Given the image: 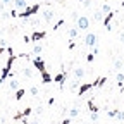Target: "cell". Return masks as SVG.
Returning a JSON list of instances; mask_svg holds the SVG:
<instances>
[{
    "label": "cell",
    "instance_id": "obj_1",
    "mask_svg": "<svg viewBox=\"0 0 124 124\" xmlns=\"http://www.w3.org/2000/svg\"><path fill=\"white\" fill-rule=\"evenodd\" d=\"M7 54H9V59H7V62H5V67L2 69V74H0V83H4L7 78H9L10 69H12V64H14V60L17 59V55H14V50L10 48V46H7Z\"/></svg>",
    "mask_w": 124,
    "mask_h": 124
},
{
    "label": "cell",
    "instance_id": "obj_2",
    "mask_svg": "<svg viewBox=\"0 0 124 124\" xmlns=\"http://www.w3.org/2000/svg\"><path fill=\"white\" fill-rule=\"evenodd\" d=\"M40 4H33V5H28L26 9H23L21 12H17V17H21V19H29V17H33L35 14H38V10H40Z\"/></svg>",
    "mask_w": 124,
    "mask_h": 124
},
{
    "label": "cell",
    "instance_id": "obj_3",
    "mask_svg": "<svg viewBox=\"0 0 124 124\" xmlns=\"http://www.w3.org/2000/svg\"><path fill=\"white\" fill-rule=\"evenodd\" d=\"M33 66L38 69V72H40V74H45V72H48V71H46V67H45V60H43L40 55H36V57L33 59Z\"/></svg>",
    "mask_w": 124,
    "mask_h": 124
},
{
    "label": "cell",
    "instance_id": "obj_4",
    "mask_svg": "<svg viewBox=\"0 0 124 124\" xmlns=\"http://www.w3.org/2000/svg\"><path fill=\"white\" fill-rule=\"evenodd\" d=\"M76 26H78L79 31H85V29L90 28V19L86 17V16H79V17L76 19Z\"/></svg>",
    "mask_w": 124,
    "mask_h": 124
},
{
    "label": "cell",
    "instance_id": "obj_5",
    "mask_svg": "<svg viewBox=\"0 0 124 124\" xmlns=\"http://www.w3.org/2000/svg\"><path fill=\"white\" fill-rule=\"evenodd\" d=\"M114 16H116V12L110 10V12H107V14H105V17H103V21H102L107 31H112V19H114Z\"/></svg>",
    "mask_w": 124,
    "mask_h": 124
},
{
    "label": "cell",
    "instance_id": "obj_6",
    "mask_svg": "<svg viewBox=\"0 0 124 124\" xmlns=\"http://www.w3.org/2000/svg\"><path fill=\"white\" fill-rule=\"evenodd\" d=\"M45 36H46V31H33L29 38H31V43H38V41H41Z\"/></svg>",
    "mask_w": 124,
    "mask_h": 124
},
{
    "label": "cell",
    "instance_id": "obj_7",
    "mask_svg": "<svg viewBox=\"0 0 124 124\" xmlns=\"http://www.w3.org/2000/svg\"><path fill=\"white\" fill-rule=\"evenodd\" d=\"M31 114H33V108H31V107H26L24 110H21V112H17V114L14 116V121H21L23 117H29Z\"/></svg>",
    "mask_w": 124,
    "mask_h": 124
},
{
    "label": "cell",
    "instance_id": "obj_8",
    "mask_svg": "<svg viewBox=\"0 0 124 124\" xmlns=\"http://www.w3.org/2000/svg\"><path fill=\"white\" fill-rule=\"evenodd\" d=\"M93 90V83H81L79 88H78V97H83L86 91Z\"/></svg>",
    "mask_w": 124,
    "mask_h": 124
},
{
    "label": "cell",
    "instance_id": "obj_9",
    "mask_svg": "<svg viewBox=\"0 0 124 124\" xmlns=\"http://www.w3.org/2000/svg\"><path fill=\"white\" fill-rule=\"evenodd\" d=\"M97 40H98V38H97L95 33H88V35L85 36V45H86V46H95V45H97Z\"/></svg>",
    "mask_w": 124,
    "mask_h": 124
},
{
    "label": "cell",
    "instance_id": "obj_10",
    "mask_svg": "<svg viewBox=\"0 0 124 124\" xmlns=\"http://www.w3.org/2000/svg\"><path fill=\"white\" fill-rule=\"evenodd\" d=\"M66 79H67V72H66V71H62V72H59V74H55V76H54V81H55V83H59V85H60V88L64 86Z\"/></svg>",
    "mask_w": 124,
    "mask_h": 124
},
{
    "label": "cell",
    "instance_id": "obj_11",
    "mask_svg": "<svg viewBox=\"0 0 124 124\" xmlns=\"http://www.w3.org/2000/svg\"><path fill=\"white\" fill-rule=\"evenodd\" d=\"M105 83H107V78H105V76H102V78H97V79L93 81V88H102Z\"/></svg>",
    "mask_w": 124,
    "mask_h": 124
},
{
    "label": "cell",
    "instance_id": "obj_12",
    "mask_svg": "<svg viewBox=\"0 0 124 124\" xmlns=\"http://www.w3.org/2000/svg\"><path fill=\"white\" fill-rule=\"evenodd\" d=\"M86 105H88V108H90V112H98V110H100V108L97 107V103H95V98H93V97L88 100V103H86Z\"/></svg>",
    "mask_w": 124,
    "mask_h": 124
},
{
    "label": "cell",
    "instance_id": "obj_13",
    "mask_svg": "<svg viewBox=\"0 0 124 124\" xmlns=\"http://www.w3.org/2000/svg\"><path fill=\"white\" fill-rule=\"evenodd\" d=\"M116 81H117V86L121 88V91H124V72H117Z\"/></svg>",
    "mask_w": 124,
    "mask_h": 124
},
{
    "label": "cell",
    "instance_id": "obj_14",
    "mask_svg": "<svg viewBox=\"0 0 124 124\" xmlns=\"http://www.w3.org/2000/svg\"><path fill=\"white\" fill-rule=\"evenodd\" d=\"M28 0H14V9H26Z\"/></svg>",
    "mask_w": 124,
    "mask_h": 124
},
{
    "label": "cell",
    "instance_id": "obj_15",
    "mask_svg": "<svg viewBox=\"0 0 124 124\" xmlns=\"http://www.w3.org/2000/svg\"><path fill=\"white\" fill-rule=\"evenodd\" d=\"M79 105H74V107H71L69 110H67V114H69V117H76V116H79Z\"/></svg>",
    "mask_w": 124,
    "mask_h": 124
},
{
    "label": "cell",
    "instance_id": "obj_16",
    "mask_svg": "<svg viewBox=\"0 0 124 124\" xmlns=\"http://www.w3.org/2000/svg\"><path fill=\"white\" fill-rule=\"evenodd\" d=\"M103 17H105V14L102 12V9H100V10H95V14H93V19H95L97 23H102Z\"/></svg>",
    "mask_w": 124,
    "mask_h": 124
},
{
    "label": "cell",
    "instance_id": "obj_17",
    "mask_svg": "<svg viewBox=\"0 0 124 124\" xmlns=\"http://www.w3.org/2000/svg\"><path fill=\"white\" fill-rule=\"evenodd\" d=\"M72 72H74V78H76V79H81V78H85V69H83V67H76Z\"/></svg>",
    "mask_w": 124,
    "mask_h": 124
},
{
    "label": "cell",
    "instance_id": "obj_18",
    "mask_svg": "<svg viewBox=\"0 0 124 124\" xmlns=\"http://www.w3.org/2000/svg\"><path fill=\"white\" fill-rule=\"evenodd\" d=\"M52 19H54V10H50V9H48V10H45V12H43V21L50 23Z\"/></svg>",
    "mask_w": 124,
    "mask_h": 124
},
{
    "label": "cell",
    "instance_id": "obj_19",
    "mask_svg": "<svg viewBox=\"0 0 124 124\" xmlns=\"http://www.w3.org/2000/svg\"><path fill=\"white\" fill-rule=\"evenodd\" d=\"M9 88H10V90H14V91L19 88V81H17V79H14V76H10V81H9Z\"/></svg>",
    "mask_w": 124,
    "mask_h": 124
},
{
    "label": "cell",
    "instance_id": "obj_20",
    "mask_svg": "<svg viewBox=\"0 0 124 124\" xmlns=\"http://www.w3.org/2000/svg\"><path fill=\"white\" fill-rule=\"evenodd\" d=\"M24 93H26V90L24 88H17V90H16V100H23V97H24Z\"/></svg>",
    "mask_w": 124,
    "mask_h": 124
},
{
    "label": "cell",
    "instance_id": "obj_21",
    "mask_svg": "<svg viewBox=\"0 0 124 124\" xmlns=\"http://www.w3.org/2000/svg\"><path fill=\"white\" fill-rule=\"evenodd\" d=\"M23 74H24L26 78H33V76H35L33 69H31V67H28V66H26V67H23Z\"/></svg>",
    "mask_w": 124,
    "mask_h": 124
},
{
    "label": "cell",
    "instance_id": "obj_22",
    "mask_svg": "<svg viewBox=\"0 0 124 124\" xmlns=\"http://www.w3.org/2000/svg\"><path fill=\"white\" fill-rule=\"evenodd\" d=\"M79 85H81V83H79V79H74V81H72V83L69 85V90H71V91H78Z\"/></svg>",
    "mask_w": 124,
    "mask_h": 124
},
{
    "label": "cell",
    "instance_id": "obj_23",
    "mask_svg": "<svg viewBox=\"0 0 124 124\" xmlns=\"http://www.w3.org/2000/svg\"><path fill=\"white\" fill-rule=\"evenodd\" d=\"M67 33H69V38H76L78 33H79V29H78V26H76V28H69Z\"/></svg>",
    "mask_w": 124,
    "mask_h": 124
},
{
    "label": "cell",
    "instance_id": "obj_24",
    "mask_svg": "<svg viewBox=\"0 0 124 124\" xmlns=\"http://www.w3.org/2000/svg\"><path fill=\"white\" fill-rule=\"evenodd\" d=\"M122 67H124V62H122V59H117V60L114 62V69H116V71H121Z\"/></svg>",
    "mask_w": 124,
    "mask_h": 124
},
{
    "label": "cell",
    "instance_id": "obj_25",
    "mask_svg": "<svg viewBox=\"0 0 124 124\" xmlns=\"http://www.w3.org/2000/svg\"><path fill=\"white\" fill-rule=\"evenodd\" d=\"M41 52H43V46H41L40 43H36V45L33 46V54H35V55H40Z\"/></svg>",
    "mask_w": 124,
    "mask_h": 124
},
{
    "label": "cell",
    "instance_id": "obj_26",
    "mask_svg": "<svg viewBox=\"0 0 124 124\" xmlns=\"http://www.w3.org/2000/svg\"><path fill=\"white\" fill-rule=\"evenodd\" d=\"M117 112H119V110H117V108H112V110H108V112H107V116H108V117H110V119H116V116H117Z\"/></svg>",
    "mask_w": 124,
    "mask_h": 124
},
{
    "label": "cell",
    "instance_id": "obj_27",
    "mask_svg": "<svg viewBox=\"0 0 124 124\" xmlns=\"http://www.w3.org/2000/svg\"><path fill=\"white\" fill-rule=\"evenodd\" d=\"M110 10H112V9H110V5H108V2H105V4L102 5V12H103V14H107V12H110Z\"/></svg>",
    "mask_w": 124,
    "mask_h": 124
},
{
    "label": "cell",
    "instance_id": "obj_28",
    "mask_svg": "<svg viewBox=\"0 0 124 124\" xmlns=\"http://www.w3.org/2000/svg\"><path fill=\"white\" fill-rule=\"evenodd\" d=\"M29 93H31V95H33V97H36V95H38V93H40V90H38V86H31V88H29Z\"/></svg>",
    "mask_w": 124,
    "mask_h": 124
},
{
    "label": "cell",
    "instance_id": "obj_29",
    "mask_svg": "<svg viewBox=\"0 0 124 124\" xmlns=\"http://www.w3.org/2000/svg\"><path fill=\"white\" fill-rule=\"evenodd\" d=\"M64 23H66L64 19H60V21H57V23H55V26H54V31H57V29H59V28H60L62 24H64Z\"/></svg>",
    "mask_w": 124,
    "mask_h": 124
},
{
    "label": "cell",
    "instance_id": "obj_30",
    "mask_svg": "<svg viewBox=\"0 0 124 124\" xmlns=\"http://www.w3.org/2000/svg\"><path fill=\"white\" fill-rule=\"evenodd\" d=\"M116 119H117V121H124V110H119L117 116H116Z\"/></svg>",
    "mask_w": 124,
    "mask_h": 124
},
{
    "label": "cell",
    "instance_id": "obj_31",
    "mask_svg": "<svg viewBox=\"0 0 124 124\" xmlns=\"http://www.w3.org/2000/svg\"><path fill=\"white\" fill-rule=\"evenodd\" d=\"M93 60H95V54L91 52V54H88V55H86V62H93Z\"/></svg>",
    "mask_w": 124,
    "mask_h": 124
},
{
    "label": "cell",
    "instance_id": "obj_32",
    "mask_svg": "<svg viewBox=\"0 0 124 124\" xmlns=\"http://www.w3.org/2000/svg\"><path fill=\"white\" fill-rule=\"evenodd\" d=\"M90 119H91V121H98V112H91Z\"/></svg>",
    "mask_w": 124,
    "mask_h": 124
},
{
    "label": "cell",
    "instance_id": "obj_33",
    "mask_svg": "<svg viewBox=\"0 0 124 124\" xmlns=\"http://www.w3.org/2000/svg\"><path fill=\"white\" fill-rule=\"evenodd\" d=\"M74 46H76V41H74V38H71L69 40V50H72Z\"/></svg>",
    "mask_w": 124,
    "mask_h": 124
},
{
    "label": "cell",
    "instance_id": "obj_34",
    "mask_svg": "<svg viewBox=\"0 0 124 124\" xmlns=\"http://www.w3.org/2000/svg\"><path fill=\"white\" fill-rule=\"evenodd\" d=\"M35 114H36V116H40V114H43V107H41V105H40V107L36 108V110H35Z\"/></svg>",
    "mask_w": 124,
    "mask_h": 124
},
{
    "label": "cell",
    "instance_id": "obj_35",
    "mask_svg": "<svg viewBox=\"0 0 124 124\" xmlns=\"http://www.w3.org/2000/svg\"><path fill=\"white\" fill-rule=\"evenodd\" d=\"M60 124H72V122H71V119H69V117H66L64 121H62V122H60Z\"/></svg>",
    "mask_w": 124,
    "mask_h": 124
},
{
    "label": "cell",
    "instance_id": "obj_36",
    "mask_svg": "<svg viewBox=\"0 0 124 124\" xmlns=\"http://www.w3.org/2000/svg\"><path fill=\"white\" fill-rule=\"evenodd\" d=\"M83 4H85V7H90L91 5V0H83Z\"/></svg>",
    "mask_w": 124,
    "mask_h": 124
},
{
    "label": "cell",
    "instance_id": "obj_37",
    "mask_svg": "<svg viewBox=\"0 0 124 124\" xmlns=\"http://www.w3.org/2000/svg\"><path fill=\"white\" fill-rule=\"evenodd\" d=\"M54 103H55V98H54V97H52V98H48V105H54Z\"/></svg>",
    "mask_w": 124,
    "mask_h": 124
},
{
    "label": "cell",
    "instance_id": "obj_38",
    "mask_svg": "<svg viewBox=\"0 0 124 124\" xmlns=\"http://www.w3.org/2000/svg\"><path fill=\"white\" fill-rule=\"evenodd\" d=\"M28 124H40V122H38V121H29Z\"/></svg>",
    "mask_w": 124,
    "mask_h": 124
},
{
    "label": "cell",
    "instance_id": "obj_39",
    "mask_svg": "<svg viewBox=\"0 0 124 124\" xmlns=\"http://www.w3.org/2000/svg\"><path fill=\"white\" fill-rule=\"evenodd\" d=\"M119 38H121V41L124 43V33H121V36H119Z\"/></svg>",
    "mask_w": 124,
    "mask_h": 124
},
{
    "label": "cell",
    "instance_id": "obj_40",
    "mask_svg": "<svg viewBox=\"0 0 124 124\" xmlns=\"http://www.w3.org/2000/svg\"><path fill=\"white\" fill-rule=\"evenodd\" d=\"M10 2V0H2V4H9Z\"/></svg>",
    "mask_w": 124,
    "mask_h": 124
},
{
    "label": "cell",
    "instance_id": "obj_41",
    "mask_svg": "<svg viewBox=\"0 0 124 124\" xmlns=\"http://www.w3.org/2000/svg\"><path fill=\"white\" fill-rule=\"evenodd\" d=\"M121 7H124V0H122V2H121Z\"/></svg>",
    "mask_w": 124,
    "mask_h": 124
},
{
    "label": "cell",
    "instance_id": "obj_42",
    "mask_svg": "<svg viewBox=\"0 0 124 124\" xmlns=\"http://www.w3.org/2000/svg\"><path fill=\"white\" fill-rule=\"evenodd\" d=\"M103 2H110V0H103Z\"/></svg>",
    "mask_w": 124,
    "mask_h": 124
},
{
    "label": "cell",
    "instance_id": "obj_43",
    "mask_svg": "<svg viewBox=\"0 0 124 124\" xmlns=\"http://www.w3.org/2000/svg\"><path fill=\"white\" fill-rule=\"evenodd\" d=\"M29 2H31V0H29Z\"/></svg>",
    "mask_w": 124,
    "mask_h": 124
},
{
    "label": "cell",
    "instance_id": "obj_44",
    "mask_svg": "<svg viewBox=\"0 0 124 124\" xmlns=\"http://www.w3.org/2000/svg\"><path fill=\"white\" fill-rule=\"evenodd\" d=\"M122 93H124V91H122Z\"/></svg>",
    "mask_w": 124,
    "mask_h": 124
}]
</instances>
